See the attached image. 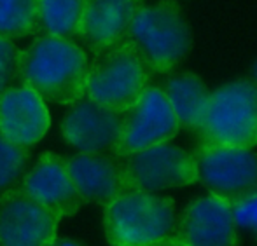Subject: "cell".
I'll list each match as a JSON object with an SVG mask.
<instances>
[{"label": "cell", "instance_id": "6da1fadb", "mask_svg": "<svg viewBox=\"0 0 257 246\" xmlns=\"http://www.w3.org/2000/svg\"><path fill=\"white\" fill-rule=\"evenodd\" d=\"M88 70V53L72 39L39 35L21 56V84L44 101L67 107L84 98Z\"/></svg>", "mask_w": 257, "mask_h": 246}, {"label": "cell", "instance_id": "7a4b0ae2", "mask_svg": "<svg viewBox=\"0 0 257 246\" xmlns=\"http://www.w3.org/2000/svg\"><path fill=\"white\" fill-rule=\"evenodd\" d=\"M102 211L110 246H156L175 234V201L165 194L124 189Z\"/></svg>", "mask_w": 257, "mask_h": 246}, {"label": "cell", "instance_id": "3957f363", "mask_svg": "<svg viewBox=\"0 0 257 246\" xmlns=\"http://www.w3.org/2000/svg\"><path fill=\"white\" fill-rule=\"evenodd\" d=\"M126 42L140 54L151 72L166 74L186 58L191 49V28L173 0L144 4L137 11Z\"/></svg>", "mask_w": 257, "mask_h": 246}, {"label": "cell", "instance_id": "277c9868", "mask_svg": "<svg viewBox=\"0 0 257 246\" xmlns=\"http://www.w3.org/2000/svg\"><path fill=\"white\" fill-rule=\"evenodd\" d=\"M200 147L257 145V86L250 79H236L210 93L200 126Z\"/></svg>", "mask_w": 257, "mask_h": 246}, {"label": "cell", "instance_id": "5b68a950", "mask_svg": "<svg viewBox=\"0 0 257 246\" xmlns=\"http://www.w3.org/2000/svg\"><path fill=\"white\" fill-rule=\"evenodd\" d=\"M149 67L126 41L98 51L89 61L86 93L95 101L117 114H126L149 88Z\"/></svg>", "mask_w": 257, "mask_h": 246}, {"label": "cell", "instance_id": "8992f818", "mask_svg": "<svg viewBox=\"0 0 257 246\" xmlns=\"http://www.w3.org/2000/svg\"><path fill=\"white\" fill-rule=\"evenodd\" d=\"M124 189L149 194L182 189L198 182L194 154L165 143L119 159Z\"/></svg>", "mask_w": 257, "mask_h": 246}, {"label": "cell", "instance_id": "52a82bcc", "mask_svg": "<svg viewBox=\"0 0 257 246\" xmlns=\"http://www.w3.org/2000/svg\"><path fill=\"white\" fill-rule=\"evenodd\" d=\"M193 154L198 182L206 194L234 204L255 192L257 154L252 148L198 145Z\"/></svg>", "mask_w": 257, "mask_h": 246}, {"label": "cell", "instance_id": "ba28073f", "mask_svg": "<svg viewBox=\"0 0 257 246\" xmlns=\"http://www.w3.org/2000/svg\"><path fill=\"white\" fill-rule=\"evenodd\" d=\"M180 131V124L161 88L149 86L140 100L122 114V128L114 157L170 143Z\"/></svg>", "mask_w": 257, "mask_h": 246}, {"label": "cell", "instance_id": "9c48e42d", "mask_svg": "<svg viewBox=\"0 0 257 246\" xmlns=\"http://www.w3.org/2000/svg\"><path fill=\"white\" fill-rule=\"evenodd\" d=\"M173 236L186 246H238L233 204L210 194L194 197L177 215Z\"/></svg>", "mask_w": 257, "mask_h": 246}, {"label": "cell", "instance_id": "30bf717a", "mask_svg": "<svg viewBox=\"0 0 257 246\" xmlns=\"http://www.w3.org/2000/svg\"><path fill=\"white\" fill-rule=\"evenodd\" d=\"M122 128V114L81 98L61 119V136L79 154L114 152Z\"/></svg>", "mask_w": 257, "mask_h": 246}, {"label": "cell", "instance_id": "8fae6325", "mask_svg": "<svg viewBox=\"0 0 257 246\" xmlns=\"http://www.w3.org/2000/svg\"><path fill=\"white\" fill-rule=\"evenodd\" d=\"M20 190L48 209L60 222L82 208L65 166V159L54 152L39 155L37 161L25 173Z\"/></svg>", "mask_w": 257, "mask_h": 246}, {"label": "cell", "instance_id": "7c38bea8", "mask_svg": "<svg viewBox=\"0 0 257 246\" xmlns=\"http://www.w3.org/2000/svg\"><path fill=\"white\" fill-rule=\"evenodd\" d=\"M51 126L46 101L28 86L18 84L0 95V135L7 142L30 150Z\"/></svg>", "mask_w": 257, "mask_h": 246}, {"label": "cell", "instance_id": "4fadbf2b", "mask_svg": "<svg viewBox=\"0 0 257 246\" xmlns=\"http://www.w3.org/2000/svg\"><path fill=\"white\" fill-rule=\"evenodd\" d=\"M60 220L20 189L0 201V246H48Z\"/></svg>", "mask_w": 257, "mask_h": 246}, {"label": "cell", "instance_id": "5bb4252c", "mask_svg": "<svg viewBox=\"0 0 257 246\" xmlns=\"http://www.w3.org/2000/svg\"><path fill=\"white\" fill-rule=\"evenodd\" d=\"M65 166L82 206H103L124 190L119 159L108 154H74Z\"/></svg>", "mask_w": 257, "mask_h": 246}, {"label": "cell", "instance_id": "9a60e30c", "mask_svg": "<svg viewBox=\"0 0 257 246\" xmlns=\"http://www.w3.org/2000/svg\"><path fill=\"white\" fill-rule=\"evenodd\" d=\"M144 0H86L79 37L93 49H108L126 39Z\"/></svg>", "mask_w": 257, "mask_h": 246}, {"label": "cell", "instance_id": "2e32d148", "mask_svg": "<svg viewBox=\"0 0 257 246\" xmlns=\"http://www.w3.org/2000/svg\"><path fill=\"white\" fill-rule=\"evenodd\" d=\"M161 89L180 128H191L196 131L203 119L206 105H208L210 93H212L208 91L201 77L191 72L177 74L170 77Z\"/></svg>", "mask_w": 257, "mask_h": 246}, {"label": "cell", "instance_id": "e0dca14e", "mask_svg": "<svg viewBox=\"0 0 257 246\" xmlns=\"http://www.w3.org/2000/svg\"><path fill=\"white\" fill-rule=\"evenodd\" d=\"M86 0H37L39 32L49 37L79 35Z\"/></svg>", "mask_w": 257, "mask_h": 246}, {"label": "cell", "instance_id": "ac0fdd59", "mask_svg": "<svg viewBox=\"0 0 257 246\" xmlns=\"http://www.w3.org/2000/svg\"><path fill=\"white\" fill-rule=\"evenodd\" d=\"M37 32V0H0V37L16 41Z\"/></svg>", "mask_w": 257, "mask_h": 246}, {"label": "cell", "instance_id": "d6986e66", "mask_svg": "<svg viewBox=\"0 0 257 246\" xmlns=\"http://www.w3.org/2000/svg\"><path fill=\"white\" fill-rule=\"evenodd\" d=\"M30 150L7 142L0 135V201L20 189L28 169Z\"/></svg>", "mask_w": 257, "mask_h": 246}, {"label": "cell", "instance_id": "ffe728a7", "mask_svg": "<svg viewBox=\"0 0 257 246\" xmlns=\"http://www.w3.org/2000/svg\"><path fill=\"white\" fill-rule=\"evenodd\" d=\"M21 56L23 49L16 41L0 37V95L21 84Z\"/></svg>", "mask_w": 257, "mask_h": 246}, {"label": "cell", "instance_id": "44dd1931", "mask_svg": "<svg viewBox=\"0 0 257 246\" xmlns=\"http://www.w3.org/2000/svg\"><path fill=\"white\" fill-rule=\"evenodd\" d=\"M233 215L238 229H245L257 239V189L248 197L234 202Z\"/></svg>", "mask_w": 257, "mask_h": 246}, {"label": "cell", "instance_id": "7402d4cb", "mask_svg": "<svg viewBox=\"0 0 257 246\" xmlns=\"http://www.w3.org/2000/svg\"><path fill=\"white\" fill-rule=\"evenodd\" d=\"M48 246H84V244L79 243V241H75V239H70V237H60L58 236L56 239L51 241Z\"/></svg>", "mask_w": 257, "mask_h": 246}, {"label": "cell", "instance_id": "603a6c76", "mask_svg": "<svg viewBox=\"0 0 257 246\" xmlns=\"http://www.w3.org/2000/svg\"><path fill=\"white\" fill-rule=\"evenodd\" d=\"M156 246H186L182 243V241H179L175 236H172V237H168V239H165V241H161V243H158Z\"/></svg>", "mask_w": 257, "mask_h": 246}, {"label": "cell", "instance_id": "cb8c5ba5", "mask_svg": "<svg viewBox=\"0 0 257 246\" xmlns=\"http://www.w3.org/2000/svg\"><path fill=\"white\" fill-rule=\"evenodd\" d=\"M250 81L257 86V60L254 61V65L250 68Z\"/></svg>", "mask_w": 257, "mask_h": 246}]
</instances>
